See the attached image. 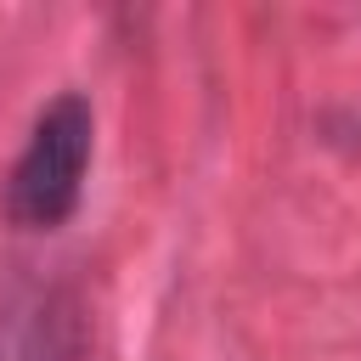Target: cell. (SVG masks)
Segmentation results:
<instances>
[{
	"instance_id": "obj_1",
	"label": "cell",
	"mask_w": 361,
	"mask_h": 361,
	"mask_svg": "<svg viewBox=\"0 0 361 361\" xmlns=\"http://www.w3.org/2000/svg\"><path fill=\"white\" fill-rule=\"evenodd\" d=\"M90 135H96V118L79 90H62L56 102H45L6 180V214L17 226L51 231L79 209L85 169H90Z\"/></svg>"
}]
</instances>
